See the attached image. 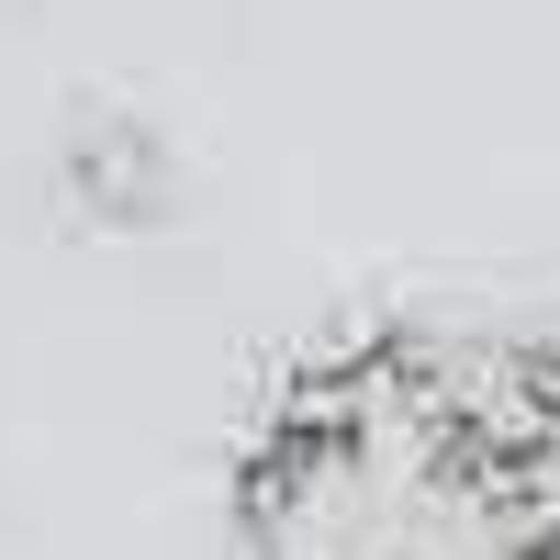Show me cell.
I'll return each instance as SVG.
<instances>
[{
	"mask_svg": "<svg viewBox=\"0 0 560 560\" xmlns=\"http://www.w3.org/2000/svg\"><path fill=\"white\" fill-rule=\"evenodd\" d=\"M236 560H560V359L370 337L269 393Z\"/></svg>",
	"mask_w": 560,
	"mask_h": 560,
	"instance_id": "1",
	"label": "cell"
}]
</instances>
